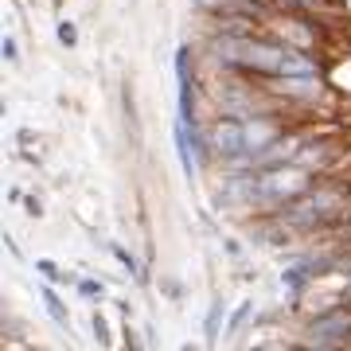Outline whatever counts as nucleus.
Instances as JSON below:
<instances>
[{
  "mask_svg": "<svg viewBox=\"0 0 351 351\" xmlns=\"http://www.w3.org/2000/svg\"><path fill=\"white\" fill-rule=\"evenodd\" d=\"M351 191L348 188H332V184H316L304 195H297L293 203L281 207V223H289L293 230H316V226L332 223L348 211Z\"/></svg>",
  "mask_w": 351,
  "mask_h": 351,
  "instance_id": "f257e3e1",
  "label": "nucleus"
},
{
  "mask_svg": "<svg viewBox=\"0 0 351 351\" xmlns=\"http://www.w3.org/2000/svg\"><path fill=\"white\" fill-rule=\"evenodd\" d=\"M207 149L219 156V160H230V164H239L250 156V145H246V121L242 117H219L211 125V145Z\"/></svg>",
  "mask_w": 351,
  "mask_h": 351,
  "instance_id": "f03ea898",
  "label": "nucleus"
},
{
  "mask_svg": "<svg viewBox=\"0 0 351 351\" xmlns=\"http://www.w3.org/2000/svg\"><path fill=\"white\" fill-rule=\"evenodd\" d=\"M269 82V94H277V98L285 101H301V106H308V101L324 98V78L320 75H289V78H265Z\"/></svg>",
  "mask_w": 351,
  "mask_h": 351,
  "instance_id": "7ed1b4c3",
  "label": "nucleus"
},
{
  "mask_svg": "<svg viewBox=\"0 0 351 351\" xmlns=\"http://www.w3.org/2000/svg\"><path fill=\"white\" fill-rule=\"evenodd\" d=\"M308 336H313L316 348H332V343H343L351 336V316L348 313H328L320 316L313 328H308Z\"/></svg>",
  "mask_w": 351,
  "mask_h": 351,
  "instance_id": "20e7f679",
  "label": "nucleus"
},
{
  "mask_svg": "<svg viewBox=\"0 0 351 351\" xmlns=\"http://www.w3.org/2000/svg\"><path fill=\"white\" fill-rule=\"evenodd\" d=\"M43 304H47V313L55 316V324H59V328H66V332H71V320H66L63 304H59V297H55L51 289H43Z\"/></svg>",
  "mask_w": 351,
  "mask_h": 351,
  "instance_id": "39448f33",
  "label": "nucleus"
},
{
  "mask_svg": "<svg viewBox=\"0 0 351 351\" xmlns=\"http://www.w3.org/2000/svg\"><path fill=\"white\" fill-rule=\"evenodd\" d=\"M59 39H63L66 47H75V43H78V32H75V24H71V20H63V24H59Z\"/></svg>",
  "mask_w": 351,
  "mask_h": 351,
  "instance_id": "423d86ee",
  "label": "nucleus"
},
{
  "mask_svg": "<svg viewBox=\"0 0 351 351\" xmlns=\"http://www.w3.org/2000/svg\"><path fill=\"white\" fill-rule=\"evenodd\" d=\"M219 316H223V301H219V304H215V308H211V316H207V336H219Z\"/></svg>",
  "mask_w": 351,
  "mask_h": 351,
  "instance_id": "0eeeda50",
  "label": "nucleus"
},
{
  "mask_svg": "<svg viewBox=\"0 0 351 351\" xmlns=\"http://www.w3.org/2000/svg\"><path fill=\"white\" fill-rule=\"evenodd\" d=\"M94 339H98V343H110V328H106L101 316H94Z\"/></svg>",
  "mask_w": 351,
  "mask_h": 351,
  "instance_id": "6e6552de",
  "label": "nucleus"
},
{
  "mask_svg": "<svg viewBox=\"0 0 351 351\" xmlns=\"http://www.w3.org/2000/svg\"><path fill=\"white\" fill-rule=\"evenodd\" d=\"M250 308H254V304H242L239 313H234V320H230V332H239V328H242V320L250 316Z\"/></svg>",
  "mask_w": 351,
  "mask_h": 351,
  "instance_id": "1a4fd4ad",
  "label": "nucleus"
},
{
  "mask_svg": "<svg viewBox=\"0 0 351 351\" xmlns=\"http://www.w3.org/2000/svg\"><path fill=\"white\" fill-rule=\"evenodd\" d=\"M39 274H47L51 281H59V277H63L59 269H55V262H39Z\"/></svg>",
  "mask_w": 351,
  "mask_h": 351,
  "instance_id": "9d476101",
  "label": "nucleus"
},
{
  "mask_svg": "<svg viewBox=\"0 0 351 351\" xmlns=\"http://www.w3.org/2000/svg\"><path fill=\"white\" fill-rule=\"evenodd\" d=\"M78 289H82L86 297H101V285H98V281H82V285H78Z\"/></svg>",
  "mask_w": 351,
  "mask_h": 351,
  "instance_id": "9b49d317",
  "label": "nucleus"
},
{
  "mask_svg": "<svg viewBox=\"0 0 351 351\" xmlns=\"http://www.w3.org/2000/svg\"><path fill=\"white\" fill-rule=\"evenodd\" d=\"M4 59H16V39L12 36L4 39Z\"/></svg>",
  "mask_w": 351,
  "mask_h": 351,
  "instance_id": "f8f14e48",
  "label": "nucleus"
},
{
  "mask_svg": "<svg viewBox=\"0 0 351 351\" xmlns=\"http://www.w3.org/2000/svg\"><path fill=\"white\" fill-rule=\"evenodd\" d=\"M262 4H269V0H262Z\"/></svg>",
  "mask_w": 351,
  "mask_h": 351,
  "instance_id": "ddd939ff",
  "label": "nucleus"
}]
</instances>
